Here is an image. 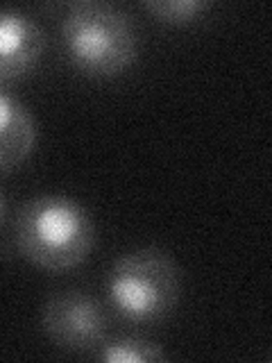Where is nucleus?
<instances>
[{
	"label": "nucleus",
	"mask_w": 272,
	"mask_h": 363,
	"mask_svg": "<svg viewBox=\"0 0 272 363\" xmlns=\"http://www.w3.org/2000/svg\"><path fill=\"white\" fill-rule=\"evenodd\" d=\"M34 113L14 94L0 89V173L23 166L37 147Z\"/></svg>",
	"instance_id": "6"
},
{
	"label": "nucleus",
	"mask_w": 272,
	"mask_h": 363,
	"mask_svg": "<svg viewBox=\"0 0 272 363\" xmlns=\"http://www.w3.org/2000/svg\"><path fill=\"white\" fill-rule=\"evenodd\" d=\"M14 241L23 259L48 272L82 266L96 247V223L75 198L41 193L21 207Z\"/></svg>",
	"instance_id": "1"
},
{
	"label": "nucleus",
	"mask_w": 272,
	"mask_h": 363,
	"mask_svg": "<svg viewBox=\"0 0 272 363\" xmlns=\"http://www.w3.org/2000/svg\"><path fill=\"white\" fill-rule=\"evenodd\" d=\"M41 329L50 343L66 352H96L107 338L109 315L105 304L79 289L50 295L41 306Z\"/></svg>",
	"instance_id": "4"
},
{
	"label": "nucleus",
	"mask_w": 272,
	"mask_h": 363,
	"mask_svg": "<svg viewBox=\"0 0 272 363\" xmlns=\"http://www.w3.org/2000/svg\"><path fill=\"white\" fill-rule=\"evenodd\" d=\"M98 359L107 363H154L164 361L166 352L154 340L143 336L105 338L98 347Z\"/></svg>",
	"instance_id": "7"
},
{
	"label": "nucleus",
	"mask_w": 272,
	"mask_h": 363,
	"mask_svg": "<svg viewBox=\"0 0 272 363\" xmlns=\"http://www.w3.org/2000/svg\"><path fill=\"white\" fill-rule=\"evenodd\" d=\"M66 60L79 73L98 79L123 75L139 57V34L132 16L113 3L79 0L62 21Z\"/></svg>",
	"instance_id": "2"
},
{
	"label": "nucleus",
	"mask_w": 272,
	"mask_h": 363,
	"mask_svg": "<svg viewBox=\"0 0 272 363\" xmlns=\"http://www.w3.org/2000/svg\"><path fill=\"white\" fill-rule=\"evenodd\" d=\"M5 218H7V202H5L3 191H0V227L5 225Z\"/></svg>",
	"instance_id": "9"
},
{
	"label": "nucleus",
	"mask_w": 272,
	"mask_h": 363,
	"mask_svg": "<svg viewBox=\"0 0 272 363\" xmlns=\"http://www.w3.org/2000/svg\"><path fill=\"white\" fill-rule=\"evenodd\" d=\"M111 311L134 325L162 323L181 298L179 268L166 250L147 245L120 255L105 277Z\"/></svg>",
	"instance_id": "3"
},
{
	"label": "nucleus",
	"mask_w": 272,
	"mask_h": 363,
	"mask_svg": "<svg viewBox=\"0 0 272 363\" xmlns=\"http://www.w3.org/2000/svg\"><path fill=\"white\" fill-rule=\"evenodd\" d=\"M48 48L45 30L28 11L0 9V89L18 82L41 62Z\"/></svg>",
	"instance_id": "5"
},
{
	"label": "nucleus",
	"mask_w": 272,
	"mask_h": 363,
	"mask_svg": "<svg viewBox=\"0 0 272 363\" xmlns=\"http://www.w3.org/2000/svg\"><path fill=\"white\" fill-rule=\"evenodd\" d=\"M147 14L168 26H188L211 9L209 0H147L143 3Z\"/></svg>",
	"instance_id": "8"
}]
</instances>
